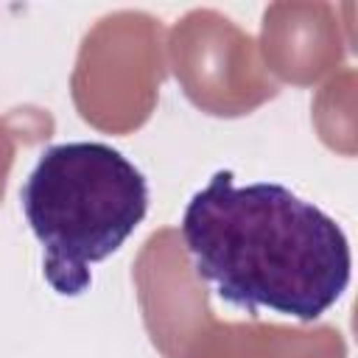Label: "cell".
Returning <instances> with one entry per match:
<instances>
[{
  "instance_id": "cell-1",
  "label": "cell",
  "mask_w": 358,
  "mask_h": 358,
  "mask_svg": "<svg viewBox=\"0 0 358 358\" xmlns=\"http://www.w3.org/2000/svg\"><path fill=\"white\" fill-rule=\"evenodd\" d=\"M232 179V171H215L182 213L179 229L196 274L252 316L266 308L316 322L350 285L344 229L280 182Z\"/></svg>"
},
{
  "instance_id": "cell-2",
  "label": "cell",
  "mask_w": 358,
  "mask_h": 358,
  "mask_svg": "<svg viewBox=\"0 0 358 358\" xmlns=\"http://www.w3.org/2000/svg\"><path fill=\"white\" fill-rule=\"evenodd\" d=\"M20 204L45 249V280L62 296L90 288V266L115 255L148 213V182L117 148L92 140L39 154Z\"/></svg>"
}]
</instances>
